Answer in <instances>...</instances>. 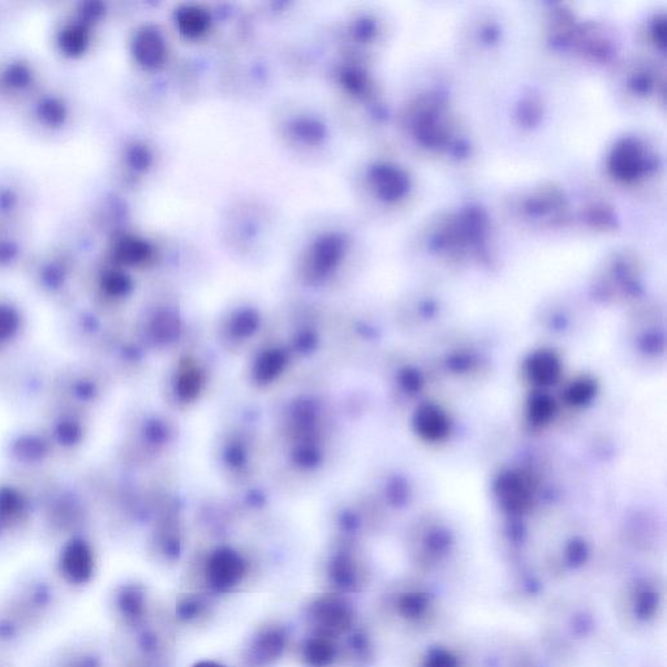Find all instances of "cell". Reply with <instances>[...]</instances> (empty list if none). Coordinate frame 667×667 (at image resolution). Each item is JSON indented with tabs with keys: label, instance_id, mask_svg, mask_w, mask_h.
Masks as SVG:
<instances>
[{
	"label": "cell",
	"instance_id": "cell-1",
	"mask_svg": "<svg viewBox=\"0 0 667 667\" xmlns=\"http://www.w3.org/2000/svg\"><path fill=\"white\" fill-rule=\"evenodd\" d=\"M313 618L320 636L334 638L350 630L352 614L350 608L337 597H322L313 606Z\"/></svg>",
	"mask_w": 667,
	"mask_h": 667
},
{
	"label": "cell",
	"instance_id": "cell-2",
	"mask_svg": "<svg viewBox=\"0 0 667 667\" xmlns=\"http://www.w3.org/2000/svg\"><path fill=\"white\" fill-rule=\"evenodd\" d=\"M245 567L235 553L222 550L213 555L209 562V583L217 591H228L243 580Z\"/></svg>",
	"mask_w": 667,
	"mask_h": 667
},
{
	"label": "cell",
	"instance_id": "cell-3",
	"mask_svg": "<svg viewBox=\"0 0 667 667\" xmlns=\"http://www.w3.org/2000/svg\"><path fill=\"white\" fill-rule=\"evenodd\" d=\"M286 645V635L281 630L273 628V630L265 631L264 634L258 635V638L253 645V657L258 662L275 661L284 651Z\"/></svg>",
	"mask_w": 667,
	"mask_h": 667
},
{
	"label": "cell",
	"instance_id": "cell-4",
	"mask_svg": "<svg viewBox=\"0 0 667 667\" xmlns=\"http://www.w3.org/2000/svg\"><path fill=\"white\" fill-rule=\"evenodd\" d=\"M337 657V648L326 636L308 640L304 647L305 662L311 667H329Z\"/></svg>",
	"mask_w": 667,
	"mask_h": 667
},
{
	"label": "cell",
	"instance_id": "cell-5",
	"mask_svg": "<svg viewBox=\"0 0 667 667\" xmlns=\"http://www.w3.org/2000/svg\"><path fill=\"white\" fill-rule=\"evenodd\" d=\"M206 24H208V19L204 12L196 10V8H191L183 12L182 16V28L187 33L196 34L202 32L205 29Z\"/></svg>",
	"mask_w": 667,
	"mask_h": 667
},
{
	"label": "cell",
	"instance_id": "cell-6",
	"mask_svg": "<svg viewBox=\"0 0 667 667\" xmlns=\"http://www.w3.org/2000/svg\"><path fill=\"white\" fill-rule=\"evenodd\" d=\"M180 608H182V611H180V614L183 615V617H195L197 613V608H199V604H197L196 601H188V602H183L182 605H180Z\"/></svg>",
	"mask_w": 667,
	"mask_h": 667
},
{
	"label": "cell",
	"instance_id": "cell-7",
	"mask_svg": "<svg viewBox=\"0 0 667 667\" xmlns=\"http://www.w3.org/2000/svg\"><path fill=\"white\" fill-rule=\"evenodd\" d=\"M193 667H225V666L218 664V662L214 661H201L197 662V664Z\"/></svg>",
	"mask_w": 667,
	"mask_h": 667
}]
</instances>
